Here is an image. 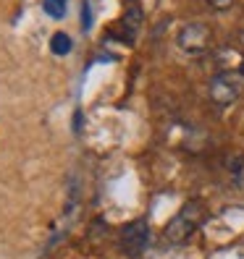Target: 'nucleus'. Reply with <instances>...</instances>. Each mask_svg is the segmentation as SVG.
Listing matches in <instances>:
<instances>
[{"label": "nucleus", "mask_w": 244, "mask_h": 259, "mask_svg": "<svg viewBox=\"0 0 244 259\" xmlns=\"http://www.w3.org/2000/svg\"><path fill=\"white\" fill-rule=\"evenodd\" d=\"M210 100L216 105H231L239 100V84L234 81L231 73H218L216 79L210 81Z\"/></svg>", "instance_id": "4"}, {"label": "nucleus", "mask_w": 244, "mask_h": 259, "mask_svg": "<svg viewBox=\"0 0 244 259\" xmlns=\"http://www.w3.org/2000/svg\"><path fill=\"white\" fill-rule=\"evenodd\" d=\"M147 243H150V228H147L145 220H134L121 231V246H124V251H129V254L145 251Z\"/></svg>", "instance_id": "3"}, {"label": "nucleus", "mask_w": 244, "mask_h": 259, "mask_svg": "<svg viewBox=\"0 0 244 259\" xmlns=\"http://www.w3.org/2000/svg\"><path fill=\"white\" fill-rule=\"evenodd\" d=\"M207 6L213 11H228V8L234 6V0H207Z\"/></svg>", "instance_id": "8"}, {"label": "nucleus", "mask_w": 244, "mask_h": 259, "mask_svg": "<svg viewBox=\"0 0 244 259\" xmlns=\"http://www.w3.org/2000/svg\"><path fill=\"white\" fill-rule=\"evenodd\" d=\"M68 8V0H42V11L48 13L50 19H63Z\"/></svg>", "instance_id": "7"}, {"label": "nucleus", "mask_w": 244, "mask_h": 259, "mask_svg": "<svg viewBox=\"0 0 244 259\" xmlns=\"http://www.w3.org/2000/svg\"><path fill=\"white\" fill-rule=\"evenodd\" d=\"M216 66L221 68V73H234V71H244V55L236 48H221L216 53Z\"/></svg>", "instance_id": "5"}, {"label": "nucleus", "mask_w": 244, "mask_h": 259, "mask_svg": "<svg viewBox=\"0 0 244 259\" xmlns=\"http://www.w3.org/2000/svg\"><path fill=\"white\" fill-rule=\"evenodd\" d=\"M210 26L202 24V21H192V24H184L176 34V42L184 53H205L210 48Z\"/></svg>", "instance_id": "2"}, {"label": "nucleus", "mask_w": 244, "mask_h": 259, "mask_svg": "<svg viewBox=\"0 0 244 259\" xmlns=\"http://www.w3.org/2000/svg\"><path fill=\"white\" fill-rule=\"evenodd\" d=\"M71 50H74V42L66 32H55L50 37V53L53 55H68Z\"/></svg>", "instance_id": "6"}, {"label": "nucleus", "mask_w": 244, "mask_h": 259, "mask_svg": "<svg viewBox=\"0 0 244 259\" xmlns=\"http://www.w3.org/2000/svg\"><path fill=\"white\" fill-rule=\"evenodd\" d=\"M202 220H205V207L200 202H187L173 215V220L165 225V238H168V243L179 246V243H184L202 225Z\"/></svg>", "instance_id": "1"}]
</instances>
